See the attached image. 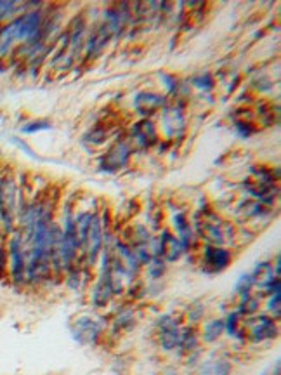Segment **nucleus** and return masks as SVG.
Instances as JSON below:
<instances>
[{
  "label": "nucleus",
  "instance_id": "f257e3e1",
  "mask_svg": "<svg viewBox=\"0 0 281 375\" xmlns=\"http://www.w3.org/2000/svg\"><path fill=\"white\" fill-rule=\"evenodd\" d=\"M42 20L41 10H28L21 16L14 17L10 23L0 28V56H6L14 44L27 42L35 45L38 38L42 37Z\"/></svg>",
  "mask_w": 281,
  "mask_h": 375
},
{
  "label": "nucleus",
  "instance_id": "f03ea898",
  "mask_svg": "<svg viewBox=\"0 0 281 375\" xmlns=\"http://www.w3.org/2000/svg\"><path fill=\"white\" fill-rule=\"evenodd\" d=\"M14 215H16V183L6 176L0 179V222L6 232H13Z\"/></svg>",
  "mask_w": 281,
  "mask_h": 375
},
{
  "label": "nucleus",
  "instance_id": "7ed1b4c3",
  "mask_svg": "<svg viewBox=\"0 0 281 375\" xmlns=\"http://www.w3.org/2000/svg\"><path fill=\"white\" fill-rule=\"evenodd\" d=\"M9 269L14 283L21 285L27 281V262H24L23 241H21L20 232H14L9 241Z\"/></svg>",
  "mask_w": 281,
  "mask_h": 375
},
{
  "label": "nucleus",
  "instance_id": "20e7f679",
  "mask_svg": "<svg viewBox=\"0 0 281 375\" xmlns=\"http://www.w3.org/2000/svg\"><path fill=\"white\" fill-rule=\"evenodd\" d=\"M131 158V148H129L127 143H117L115 146H111L108 150V153L103 157V169L104 171H118V169L125 167Z\"/></svg>",
  "mask_w": 281,
  "mask_h": 375
},
{
  "label": "nucleus",
  "instance_id": "39448f33",
  "mask_svg": "<svg viewBox=\"0 0 281 375\" xmlns=\"http://www.w3.org/2000/svg\"><path fill=\"white\" fill-rule=\"evenodd\" d=\"M101 247H103V232H101V221L97 215H92L91 225H89L87 243H85V254L87 255L89 266H94L99 255Z\"/></svg>",
  "mask_w": 281,
  "mask_h": 375
},
{
  "label": "nucleus",
  "instance_id": "423d86ee",
  "mask_svg": "<svg viewBox=\"0 0 281 375\" xmlns=\"http://www.w3.org/2000/svg\"><path fill=\"white\" fill-rule=\"evenodd\" d=\"M182 245L179 238H175L171 232H164L158 240V247L154 250V255H160L164 261H178L182 254Z\"/></svg>",
  "mask_w": 281,
  "mask_h": 375
},
{
  "label": "nucleus",
  "instance_id": "0eeeda50",
  "mask_svg": "<svg viewBox=\"0 0 281 375\" xmlns=\"http://www.w3.org/2000/svg\"><path fill=\"white\" fill-rule=\"evenodd\" d=\"M165 106V96L157 92H139L134 99V108L139 115L143 117H150V115L157 113Z\"/></svg>",
  "mask_w": 281,
  "mask_h": 375
},
{
  "label": "nucleus",
  "instance_id": "6e6552de",
  "mask_svg": "<svg viewBox=\"0 0 281 375\" xmlns=\"http://www.w3.org/2000/svg\"><path fill=\"white\" fill-rule=\"evenodd\" d=\"M164 131L168 138H178L185 132V113L181 108H165L164 117H161Z\"/></svg>",
  "mask_w": 281,
  "mask_h": 375
},
{
  "label": "nucleus",
  "instance_id": "1a4fd4ad",
  "mask_svg": "<svg viewBox=\"0 0 281 375\" xmlns=\"http://www.w3.org/2000/svg\"><path fill=\"white\" fill-rule=\"evenodd\" d=\"M229 261H231V254H229L226 248L217 247V245L205 248L203 264L208 271H222V269L229 264Z\"/></svg>",
  "mask_w": 281,
  "mask_h": 375
},
{
  "label": "nucleus",
  "instance_id": "9d476101",
  "mask_svg": "<svg viewBox=\"0 0 281 375\" xmlns=\"http://www.w3.org/2000/svg\"><path fill=\"white\" fill-rule=\"evenodd\" d=\"M131 136L140 148H150L158 143L157 127H154L153 122L147 120V118H143V120L138 122V124L132 127Z\"/></svg>",
  "mask_w": 281,
  "mask_h": 375
},
{
  "label": "nucleus",
  "instance_id": "9b49d317",
  "mask_svg": "<svg viewBox=\"0 0 281 375\" xmlns=\"http://www.w3.org/2000/svg\"><path fill=\"white\" fill-rule=\"evenodd\" d=\"M158 327H160L161 346H164L165 349L178 348L179 342H181V332H179L178 323L168 318V316H165V318L160 320Z\"/></svg>",
  "mask_w": 281,
  "mask_h": 375
},
{
  "label": "nucleus",
  "instance_id": "f8f14e48",
  "mask_svg": "<svg viewBox=\"0 0 281 375\" xmlns=\"http://www.w3.org/2000/svg\"><path fill=\"white\" fill-rule=\"evenodd\" d=\"M174 225L179 232V241H181L182 248H187L193 243V232L189 228V222H187L185 214H178L174 218Z\"/></svg>",
  "mask_w": 281,
  "mask_h": 375
},
{
  "label": "nucleus",
  "instance_id": "ddd939ff",
  "mask_svg": "<svg viewBox=\"0 0 281 375\" xmlns=\"http://www.w3.org/2000/svg\"><path fill=\"white\" fill-rule=\"evenodd\" d=\"M110 37H111L110 30H108L106 24H103V27H101L99 30H97L96 34L92 35L91 41H89V54H91V56H94V54L101 52V50H103L104 47H106L108 38H110Z\"/></svg>",
  "mask_w": 281,
  "mask_h": 375
},
{
  "label": "nucleus",
  "instance_id": "4468645a",
  "mask_svg": "<svg viewBox=\"0 0 281 375\" xmlns=\"http://www.w3.org/2000/svg\"><path fill=\"white\" fill-rule=\"evenodd\" d=\"M252 334H254L255 341H264V339L275 337L276 327H275V323H273V320L261 318L257 325L254 327V330H252Z\"/></svg>",
  "mask_w": 281,
  "mask_h": 375
},
{
  "label": "nucleus",
  "instance_id": "2eb2a0df",
  "mask_svg": "<svg viewBox=\"0 0 281 375\" xmlns=\"http://www.w3.org/2000/svg\"><path fill=\"white\" fill-rule=\"evenodd\" d=\"M222 330H224V322H221V320H214V322H210L207 327H205V332H203L205 341H208V342L215 341V339L222 334Z\"/></svg>",
  "mask_w": 281,
  "mask_h": 375
},
{
  "label": "nucleus",
  "instance_id": "dca6fc26",
  "mask_svg": "<svg viewBox=\"0 0 281 375\" xmlns=\"http://www.w3.org/2000/svg\"><path fill=\"white\" fill-rule=\"evenodd\" d=\"M50 127H52L50 122L35 120V122H28V124H24L23 127H21V132H24V134H34V132L47 131V129H50Z\"/></svg>",
  "mask_w": 281,
  "mask_h": 375
},
{
  "label": "nucleus",
  "instance_id": "f3484780",
  "mask_svg": "<svg viewBox=\"0 0 281 375\" xmlns=\"http://www.w3.org/2000/svg\"><path fill=\"white\" fill-rule=\"evenodd\" d=\"M255 285V278H254V275H245V276H241L240 281H238V285H236V290L240 292V294H247V292H250V288L254 287Z\"/></svg>",
  "mask_w": 281,
  "mask_h": 375
},
{
  "label": "nucleus",
  "instance_id": "a211bd4d",
  "mask_svg": "<svg viewBox=\"0 0 281 375\" xmlns=\"http://www.w3.org/2000/svg\"><path fill=\"white\" fill-rule=\"evenodd\" d=\"M193 84L196 85V87L205 89V91H207V89H212V87H214V80H212V77H210V75H208V73H205V75H201V77H196V78H194Z\"/></svg>",
  "mask_w": 281,
  "mask_h": 375
},
{
  "label": "nucleus",
  "instance_id": "6ab92c4d",
  "mask_svg": "<svg viewBox=\"0 0 281 375\" xmlns=\"http://www.w3.org/2000/svg\"><path fill=\"white\" fill-rule=\"evenodd\" d=\"M17 3L14 2H0V21L6 20L7 16H10V14L16 10Z\"/></svg>",
  "mask_w": 281,
  "mask_h": 375
},
{
  "label": "nucleus",
  "instance_id": "aec40b11",
  "mask_svg": "<svg viewBox=\"0 0 281 375\" xmlns=\"http://www.w3.org/2000/svg\"><path fill=\"white\" fill-rule=\"evenodd\" d=\"M236 131L241 138H248V136L254 134V127H250L248 122H236Z\"/></svg>",
  "mask_w": 281,
  "mask_h": 375
},
{
  "label": "nucleus",
  "instance_id": "412c9836",
  "mask_svg": "<svg viewBox=\"0 0 281 375\" xmlns=\"http://www.w3.org/2000/svg\"><path fill=\"white\" fill-rule=\"evenodd\" d=\"M231 372V365H229L228 362H224V360H219L217 363H215V375H229Z\"/></svg>",
  "mask_w": 281,
  "mask_h": 375
},
{
  "label": "nucleus",
  "instance_id": "4be33fe9",
  "mask_svg": "<svg viewBox=\"0 0 281 375\" xmlns=\"http://www.w3.org/2000/svg\"><path fill=\"white\" fill-rule=\"evenodd\" d=\"M236 325H238V315L234 313V315H231L228 318V323H224V327L228 328L229 335H236Z\"/></svg>",
  "mask_w": 281,
  "mask_h": 375
},
{
  "label": "nucleus",
  "instance_id": "5701e85b",
  "mask_svg": "<svg viewBox=\"0 0 281 375\" xmlns=\"http://www.w3.org/2000/svg\"><path fill=\"white\" fill-rule=\"evenodd\" d=\"M269 311H275V315H280V290L275 292V297L269 301Z\"/></svg>",
  "mask_w": 281,
  "mask_h": 375
},
{
  "label": "nucleus",
  "instance_id": "b1692460",
  "mask_svg": "<svg viewBox=\"0 0 281 375\" xmlns=\"http://www.w3.org/2000/svg\"><path fill=\"white\" fill-rule=\"evenodd\" d=\"M6 269H7V255L3 247L0 245V280H2L3 275H6Z\"/></svg>",
  "mask_w": 281,
  "mask_h": 375
},
{
  "label": "nucleus",
  "instance_id": "393cba45",
  "mask_svg": "<svg viewBox=\"0 0 281 375\" xmlns=\"http://www.w3.org/2000/svg\"><path fill=\"white\" fill-rule=\"evenodd\" d=\"M0 120H2V115H0Z\"/></svg>",
  "mask_w": 281,
  "mask_h": 375
}]
</instances>
